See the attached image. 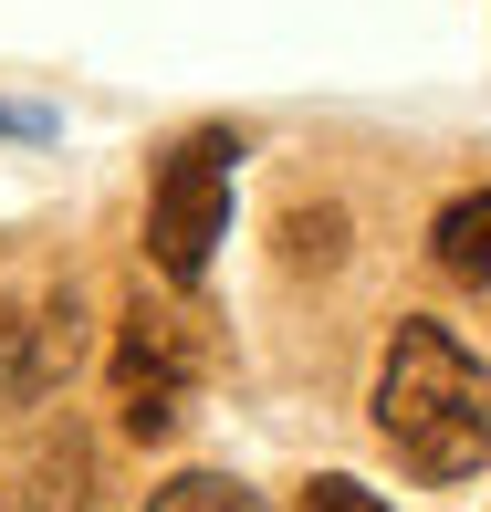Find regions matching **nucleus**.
<instances>
[{
  "label": "nucleus",
  "instance_id": "1",
  "mask_svg": "<svg viewBox=\"0 0 491 512\" xmlns=\"http://www.w3.org/2000/svg\"><path fill=\"white\" fill-rule=\"evenodd\" d=\"M366 408H377V439L397 450V471L418 481H471L491 460V366L429 314H397Z\"/></svg>",
  "mask_w": 491,
  "mask_h": 512
},
{
  "label": "nucleus",
  "instance_id": "2",
  "mask_svg": "<svg viewBox=\"0 0 491 512\" xmlns=\"http://www.w3.org/2000/svg\"><path fill=\"white\" fill-rule=\"evenodd\" d=\"M230 168H241V136L230 126L178 136V157L157 168V189H147V262H157V283L189 293L209 272V251L230 241Z\"/></svg>",
  "mask_w": 491,
  "mask_h": 512
},
{
  "label": "nucleus",
  "instance_id": "3",
  "mask_svg": "<svg viewBox=\"0 0 491 512\" xmlns=\"http://www.w3.org/2000/svg\"><path fill=\"white\" fill-rule=\"evenodd\" d=\"M199 398V335L178 304H136L115 324V418L126 439H178V418Z\"/></svg>",
  "mask_w": 491,
  "mask_h": 512
},
{
  "label": "nucleus",
  "instance_id": "4",
  "mask_svg": "<svg viewBox=\"0 0 491 512\" xmlns=\"http://www.w3.org/2000/svg\"><path fill=\"white\" fill-rule=\"evenodd\" d=\"M74 356H84V304H74V293L21 304L11 324H0V398H11V408L53 398V387L74 377Z\"/></svg>",
  "mask_w": 491,
  "mask_h": 512
},
{
  "label": "nucleus",
  "instance_id": "5",
  "mask_svg": "<svg viewBox=\"0 0 491 512\" xmlns=\"http://www.w3.org/2000/svg\"><path fill=\"white\" fill-rule=\"evenodd\" d=\"M429 251H439V272H460V283H491V189L471 199H450L429 220Z\"/></svg>",
  "mask_w": 491,
  "mask_h": 512
},
{
  "label": "nucleus",
  "instance_id": "6",
  "mask_svg": "<svg viewBox=\"0 0 491 512\" xmlns=\"http://www.w3.org/2000/svg\"><path fill=\"white\" fill-rule=\"evenodd\" d=\"M147 512H262L230 471H178L168 492H147Z\"/></svg>",
  "mask_w": 491,
  "mask_h": 512
},
{
  "label": "nucleus",
  "instance_id": "7",
  "mask_svg": "<svg viewBox=\"0 0 491 512\" xmlns=\"http://www.w3.org/2000/svg\"><path fill=\"white\" fill-rule=\"evenodd\" d=\"M293 512H387V502L366 492V481H345V471H324V481H303V492H293Z\"/></svg>",
  "mask_w": 491,
  "mask_h": 512
}]
</instances>
